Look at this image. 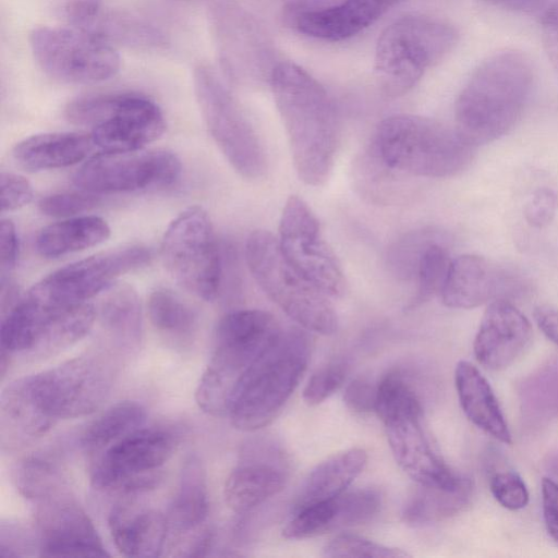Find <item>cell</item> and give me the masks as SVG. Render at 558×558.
I'll return each instance as SVG.
<instances>
[{
  "mask_svg": "<svg viewBox=\"0 0 558 558\" xmlns=\"http://www.w3.org/2000/svg\"><path fill=\"white\" fill-rule=\"evenodd\" d=\"M270 87L299 178L307 185H323L330 175L339 142L331 97L316 78L292 62L272 69Z\"/></svg>",
  "mask_w": 558,
  "mask_h": 558,
  "instance_id": "obj_1",
  "label": "cell"
},
{
  "mask_svg": "<svg viewBox=\"0 0 558 558\" xmlns=\"http://www.w3.org/2000/svg\"><path fill=\"white\" fill-rule=\"evenodd\" d=\"M349 372L345 360L337 359L316 369L303 390V399L308 405H317L333 395L344 383Z\"/></svg>",
  "mask_w": 558,
  "mask_h": 558,
  "instance_id": "obj_41",
  "label": "cell"
},
{
  "mask_svg": "<svg viewBox=\"0 0 558 558\" xmlns=\"http://www.w3.org/2000/svg\"><path fill=\"white\" fill-rule=\"evenodd\" d=\"M437 238L432 231H420L407 235L392 247L389 254L391 266L403 278L415 275L422 253Z\"/></svg>",
  "mask_w": 558,
  "mask_h": 558,
  "instance_id": "obj_42",
  "label": "cell"
},
{
  "mask_svg": "<svg viewBox=\"0 0 558 558\" xmlns=\"http://www.w3.org/2000/svg\"><path fill=\"white\" fill-rule=\"evenodd\" d=\"M376 413L384 423L395 460L418 485L451 486L463 477L451 471L432 445L415 391L392 398Z\"/></svg>",
  "mask_w": 558,
  "mask_h": 558,
  "instance_id": "obj_14",
  "label": "cell"
},
{
  "mask_svg": "<svg viewBox=\"0 0 558 558\" xmlns=\"http://www.w3.org/2000/svg\"><path fill=\"white\" fill-rule=\"evenodd\" d=\"M19 492L28 499L41 501L63 489V481L57 463L44 456H29L14 471Z\"/></svg>",
  "mask_w": 558,
  "mask_h": 558,
  "instance_id": "obj_36",
  "label": "cell"
},
{
  "mask_svg": "<svg viewBox=\"0 0 558 558\" xmlns=\"http://www.w3.org/2000/svg\"><path fill=\"white\" fill-rule=\"evenodd\" d=\"M531 337L525 315L506 299H497L484 312L473 342L474 355L487 369H505L523 353Z\"/></svg>",
  "mask_w": 558,
  "mask_h": 558,
  "instance_id": "obj_21",
  "label": "cell"
},
{
  "mask_svg": "<svg viewBox=\"0 0 558 558\" xmlns=\"http://www.w3.org/2000/svg\"><path fill=\"white\" fill-rule=\"evenodd\" d=\"M175 436L162 428L136 429L106 448L92 471L97 489H116L131 480L159 471L175 447Z\"/></svg>",
  "mask_w": 558,
  "mask_h": 558,
  "instance_id": "obj_18",
  "label": "cell"
},
{
  "mask_svg": "<svg viewBox=\"0 0 558 558\" xmlns=\"http://www.w3.org/2000/svg\"><path fill=\"white\" fill-rule=\"evenodd\" d=\"M292 513V518L282 530L286 538L302 539L337 529L335 498L303 507Z\"/></svg>",
  "mask_w": 558,
  "mask_h": 558,
  "instance_id": "obj_38",
  "label": "cell"
},
{
  "mask_svg": "<svg viewBox=\"0 0 558 558\" xmlns=\"http://www.w3.org/2000/svg\"><path fill=\"white\" fill-rule=\"evenodd\" d=\"M366 463L367 453L361 448H351L322 461L301 484L292 512L340 496L363 472Z\"/></svg>",
  "mask_w": 558,
  "mask_h": 558,
  "instance_id": "obj_26",
  "label": "cell"
},
{
  "mask_svg": "<svg viewBox=\"0 0 558 558\" xmlns=\"http://www.w3.org/2000/svg\"><path fill=\"white\" fill-rule=\"evenodd\" d=\"M161 257L168 272L186 291L205 301L217 298L222 258L204 208L191 206L170 222L162 239Z\"/></svg>",
  "mask_w": 558,
  "mask_h": 558,
  "instance_id": "obj_12",
  "label": "cell"
},
{
  "mask_svg": "<svg viewBox=\"0 0 558 558\" xmlns=\"http://www.w3.org/2000/svg\"><path fill=\"white\" fill-rule=\"evenodd\" d=\"M450 263L449 253L438 239L426 246L416 266L417 290L410 307H416L440 293Z\"/></svg>",
  "mask_w": 558,
  "mask_h": 558,
  "instance_id": "obj_37",
  "label": "cell"
},
{
  "mask_svg": "<svg viewBox=\"0 0 558 558\" xmlns=\"http://www.w3.org/2000/svg\"><path fill=\"white\" fill-rule=\"evenodd\" d=\"M403 0H344L338 4L307 10L295 17V27L306 36L341 41L374 24Z\"/></svg>",
  "mask_w": 558,
  "mask_h": 558,
  "instance_id": "obj_22",
  "label": "cell"
},
{
  "mask_svg": "<svg viewBox=\"0 0 558 558\" xmlns=\"http://www.w3.org/2000/svg\"><path fill=\"white\" fill-rule=\"evenodd\" d=\"M39 550L38 541L34 538L23 527L12 524H1L0 555L2 557H23L32 555V550Z\"/></svg>",
  "mask_w": 558,
  "mask_h": 558,
  "instance_id": "obj_47",
  "label": "cell"
},
{
  "mask_svg": "<svg viewBox=\"0 0 558 558\" xmlns=\"http://www.w3.org/2000/svg\"><path fill=\"white\" fill-rule=\"evenodd\" d=\"M288 472L282 449L274 441L257 440L229 474L225 500L234 512H248L284 488Z\"/></svg>",
  "mask_w": 558,
  "mask_h": 558,
  "instance_id": "obj_20",
  "label": "cell"
},
{
  "mask_svg": "<svg viewBox=\"0 0 558 558\" xmlns=\"http://www.w3.org/2000/svg\"><path fill=\"white\" fill-rule=\"evenodd\" d=\"M56 422L44 415L20 378L10 383L0 398V435L3 448H19L45 435Z\"/></svg>",
  "mask_w": 558,
  "mask_h": 558,
  "instance_id": "obj_28",
  "label": "cell"
},
{
  "mask_svg": "<svg viewBox=\"0 0 558 558\" xmlns=\"http://www.w3.org/2000/svg\"><path fill=\"white\" fill-rule=\"evenodd\" d=\"M454 385L466 417L496 440L510 445L511 434L497 397L477 367L469 361H459L454 369Z\"/></svg>",
  "mask_w": 558,
  "mask_h": 558,
  "instance_id": "obj_25",
  "label": "cell"
},
{
  "mask_svg": "<svg viewBox=\"0 0 558 558\" xmlns=\"http://www.w3.org/2000/svg\"><path fill=\"white\" fill-rule=\"evenodd\" d=\"M1 281L15 268L19 258V238L14 223L2 219L0 225Z\"/></svg>",
  "mask_w": 558,
  "mask_h": 558,
  "instance_id": "obj_49",
  "label": "cell"
},
{
  "mask_svg": "<svg viewBox=\"0 0 558 558\" xmlns=\"http://www.w3.org/2000/svg\"><path fill=\"white\" fill-rule=\"evenodd\" d=\"M278 242L288 262L322 292L333 298L344 293V275L323 236L319 221L295 195L283 207Z\"/></svg>",
  "mask_w": 558,
  "mask_h": 558,
  "instance_id": "obj_16",
  "label": "cell"
},
{
  "mask_svg": "<svg viewBox=\"0 0 558 558\" xmlns=\"http://www.w3.org/2000/svg\"><path fill=\"white\" fill-rule=\"evenodd\" d=\"M557 209V196L548 187L537 189L524 206V217L529 225L543 228L551 222Z\"/></svg>",
  "mask_w": 558,
  "mask_h": 558,
  "instance_id": "obj_46",
  "label": "cell"
},
{
  "mask_svg": "<svg viewBox=\"0 0 558 558\" xmlns=\"http://www.w3.org/2000/svg\"><path fill=\"white\" fill-rule=\"evenodd\" d=\"M146 420L145 409L135 401H121L105 410L82 435V446L88 451L109 447L138 429Z\"/></svg>",
  "mask_w": 558,
  "mask_h": 558,
  "instance_id": "obj_33",
  "label": "cell"
},
{
  "mask_svg": "<svg viewBox=\"0 0 558 558\" xmlns=\"http://www.w3.org/2000/svg\"><path fill=\"white\" fill-rule=\"evenodd\" d=\"M94 145L90 134L86 133H44L19 142L13 149V158L29 171L58 169L85 159Z\"/></svg>",
  "mask_w": 558,
  "mask_h": 558,
  "instance_id": "obj_27",
  "label": "cell"
},
{
  "mask_svg": "<svg viewBox=\"0 0 558 558\" xmlns=\"http://www.w3.org/2000/svg\"><path fill=\"white\" fill-rule=\"evenodd\" d=\"M29 46L40 69L68 84H94L110 80L120 69L118 51L101 36L76 26L38 27Z\"/></svg>",
  "mask_w": 558,
  "mask_h": 558,
  "instance_id": "obj_13",
  "label": "cell"
},
{
  "mask_svg": "<svg viewBox=\"0 0 558 558\" xmlns=\"http://www.w3.org/2000/svg\"><path fill=\"white\" fill-rule=\"evenodd\" d=\"M148 316L154 328L174 340H189L197 327L193 308L177 293L166 288L153 291L148 299Z\"/></svg>",
  "mask_w": 558,
  "mask_h": 558,
  "instance_id": "obj_35",
  "label": "cell"
},
{
  "mask_svg": "<svg viewBox=\"0 0 558 558\" xmlns=\"http://www.w3.org/2000/svg\"><path fill=\"white\" fill-rule=\"evenodd\" d=\"M369 147L391 169L426 178L461 172L475 150L456 126L414 114H395L383 120Z\"/></svg>",
  "mask_w": 558,
  "mask_h": 558,
  "instance_id": "obj_4",
  "label": "cell"
},
{
  "mask_svg": "<svg viewBox=\"0 0 558 558\" xmlns=\"http://www.w3.org/2000/svg\"><path fill=\"white\" fill-rule=\"evenodd\" d=\"M98 317L101 331L113 344L129 351L138 348L142 336L141 304L131 286L108 288Z\"/></svg>",
  "mask_w": 558,
  "mask_h": 558,
  "instance_id": "obj_30",
  "label": "cell"
},
{
  "mask_svg": "<svg viewBox=\"0 0 558 558\" xmlns=\"http://www.w3.org/2000/svg\"><path fill=\"white\" fill-rule=\"evenodd\" d=\"M512 282L505 271H499L484 257L464 254L451 259L439 294L446 306L469 310L511 290L515 284Z\"/></svg>",
  "mask_w": 558,
  "mask_h": 558,
  "instance_id": "obj_23",
  "label": "cell"
},
{
  "mask_svg": "<svg viewBox=\"0 0 558 558\" xmlns=\"http://www.w3.org/2000/svg\"><path fill=\"white\" fill-rule=\"evenodd\" d=\"M495 7L536 17L542 22L558 5V0H482Z\"/></svg>",
  "mask_w": 558,
  "mask_h": 558,
  "instance_id": "obj_50",
  "label": "cell"
},
{
  "mask_svg": "<svg viewBox=\"0 0 558 558\" xmlns=\"http://www.w3.org/2000/svg\"><path fill=\"white\" fill-rule=\"evenodd\" d=\"M405 175L388 167L371 147L354 169V182L361 194L384 204L397 203L398 198L410 193Z\"/></svg>",
  "mask_w": 558,
  "mask_h": 558,
  "instance_id": "obj_34",
  "label": "cell"
},
{
  "mask_svg": "<svg viewBox=\"0 0 558 558\" xmlns=\"http://www.w3.org/2000/svg\"><path fill=\"white\" fill-rule=\"evenodd\" d=\"M109 235L110 228L106 220L97 216H81L43 228L35 245L41 256L56 258L96 246Z\"/></svg>",
  "mask_w": 558,
  "mask_h": 558,
  "instance_id": "obj_31",
  "label": "cell"
},
{
  "mask_svg": "<svg viewBox=\"0 0 558 558\" xmlns=\"http://www.w3.org/2000/svg\"><path fill=\"white\" fill-rule=\"evenodd\" d=\"M533 84L530 59L517 50L484 60L460 92L456 129L474 147L506 134L520 119Z\"/></svg>",
  "mask_w": 558,
  "mask_h": 558,
  "instance_id": "obj_2",
  "label": "cell"
},
{
  "mask_svg": "<svg viewBox=\"0 0 558 558\" xmlns=\"http://www.w3.org/2000/svg\"><path fill=\"white\" fill-rule=\"evenodd\" d=\"M108 526L122 555L142 558L161 555L169 529L167 517L130 501H121L112 507Z\"/></svg>",
  "mask_w": 558,
  "mask_h": 558,
  "instance_id": "obj_24",
  "label": "cell"
},
{
  "mask_svg": "<svg viewBox=\"0 0 558 558\" xmlns=\"http://www.w3.org/2000/svg\"><path fill=\"white\" fill-rule=\"evenodd\" d=\"M544 45L547 54L558 73V7L554 9L542 22Z\"/></svg>",
  "mask_w": 558,
  "mask_h": 558,
  "instance_id": "obj_52",
  "label": "cell"
},
{
  "mask_svg": "<svg viewBox=\"0 0 558 558\" xmlns=\"http://www.w3.org/2000/svg\"><path fill=\"white\" fill-rule=\"evenodd\" d=\"M496 501L508 510L523 509L529 502V490L522 477L514 471L495 473L489 482Z\"/></svg>",
  "mask_w": 558,
  "mask_h": 558,
  "instance_id": "obj_44",
  "label": "cell"
},
{
  "mask_svg": "<svg viewBox=\"0 0 558 558\" xmlns=\"http://www.w3.org/2000/svg\"><path fill=\"white\" fill-rule=\"evenodd\" d=\"M377 385L374 386L367 378L359 377L345 388L343 401L347 407L357 413L375 411Z\"/></svg>",
  "mask_w": 558,
  "mask_h": 558,
  "instance_id": "obj_48",
  "label": "cell"
},
{
  "mask_svg": "<svg viewBox=\"0 0 558 558\" xmlns=\"http://www.w3.org/2000/svg\"><path fill=\"white\" fill-rule=\"evenodd\" d=\"M473 483L463 476L451 486L418 485L404 507L403 520L413 526L430 524L459 513L471 500Z\"/></svg>",
  "mask_w": 558,
  "mask_h": 558,
  "instance_id": "obj_32",
  "label": "cell"
},
{
  "mask_svg": "<svg viewBox=\"0 0 558 558\" xmlns=\"http://www.w3.org/2000/svg\"><path fill=\"white\" fill-rule=\"evenodd\" d=\"M245 259L262 290L302 328L325 336L337 331L338 317L327 295L288 262L270 232L248 235Z\"/></svg>",
  "mask_w": 558,
  "mask_h": 558,
  "instance_id": "obj_6",
  "label": "cell"
},
{
  "mask_svg": "<svg viewBox=\"0 0 558 558\" xmlns=\"http://www.w3.org/2000/svg\"><path fill=\"white\" fill-rule=\"evenodd\" d=\"M194 92L213 140L232 168L246 179H258L267 169L263 143L243 109L218 75L199 65Z\"/></svg>",
  "mask_w": 558,
  "mask_h": 558,
  "instance_id": "obj_11",
  "label": "cell"
},
{
  "mask_svg": "<svg viewBox=\"0 0 558 558\" xmlns=\"http://www.w3.org/2000/svg\"><path fill=\"white\" fill-rule=\"evenodd\" d=\"M280 330L275 317L262 310L225 315L217 325L213 355L197 385L198 393L214 403L230 402L242 374Z\"/></svg>",
  "mask_w": 558,
  "mask_h": 558,
  "instance_id": "obj_9",
  "label": "cell"
},
{
  "mask_svg": "<svg viewBox=\"0 0 558 558\" xmlns=\"http://www.w3.org/2000/svg\"><path fill=\"white\" fill-rule=\"evenodd\" d=\"M533 315L541 331L558 347V310L541 305L534 310Z\"/></svg>",
  "mask_w": 558,
  "mask_h": 558,
  "instance_id": "obj_53",
  "label": "cell"
},
{
  "mask_svg": "<svg viewBox=\"0 0 558 558\" xmlns=\"http://www.w3.org/2000/svg\"><path fill=\"white\" fill-rule=\"evenodd\" d=\"M337 507V529L364 524L379 511L381 496L373 488L344 492L335 498Z\"/></svg>",
  "mask_w": 558,
  "mask_h": 558,
  "instance_id": "obj_39",
  "label": "cell"
},
{
  "mask_svg": "<svg viewBox=\"0 0 558 558\" xmlns=\"http://www.w3.org/2000/svg\"><path fill=\"white\" fill-rule=\"evenodd\" d=\"M97 317L87 302L54 304L29 292L19 300L1 323V352L11 357L22 354L46 357L85 337Z\"/></svg>",
  "mask_w": 558,
  "mask_h": 558,
  "instance_id": "obj_7",
  "label": "cell"
},
{
  "mask_svg": "<svg viewBox=\"0 0 558 558\" xmlns=\"http://www.w3.org/2000/svg\"><path fill=\"white\" fill-rule=\"evenodd\" d=\"M113 377L108 361L83 355L20 380L37 409L57 422L95 412L109 398Z\"/></svg>",
  "mask_w": 558,
  "mask_h": 558,
  "instance_id": "obj_10",
  "label": "cell"
},
{
  "mask_svg": "<svg viewBox=\"0 0 558 558\" xmlns=\"http://www.w3.org/2000/svg\"><path fill=\"white\" fill-rule=\"evenodd\" d=\"M66 119L90 128V136L104 151L143 149L159 138L166 122L149 98L132 93L80 97L65 108Z\"/></svg>",
  "mask_w": 558,
  "mask_h": 558,
  "instance_id": "obj_8",
  "label": "cell"
},
{
  "mask_svg": "<svg viewBox=\"0 0 558 558\" xmlns=\"http://www.w3.org/2000/svg\"><path fill=\"white\" fill-rule=\"evenodd\" d=\"M208 513L205 469L201 460L193 456L182 466L179 485L168 510V527L177 536L197 531L206 526Z\"/></svg>",
  "mask_w": 558,
  "mask_h": 558,
  "instance_id": "obj_29",
  "label": "cell"
},
{
  "mask_svg": "<svg viewBox=\"0 0 558 558\" xmlns=\"http://www.w3.org/2000/svg\"><path fill=\"white\" fill-rule=\"evenodd\" d=\"M181 169L180 159L165 149L102 151L78 168L73 183L94 194L145 191L172 185Z\"/></svg>",
  "mask_w": 558,
  "mask_h": 558,
  "instance_id": "obj_15",
  "label": "cell"
},
{
  "mask_svg": "<svg viewBox=\"0 0 558 558\" xmlns=\"http://www.w3.org/2000/svg\"><path fill=\"white\" fill-rule=\"evenodd\" d=\"M99 202L100 198L97 194L82 191L48 195L40 199L38 206L46 216L63 218L88 211Z\"/></svg>",
  "mask_w": 558,
  "mask_h": 558,
  "instance_id": "obj_43",
  "label": "cell"
},
{
  "mask_svg": "<svg viewBox=\"0 0 558 558\" xmlns=\"http://www.w3.org/2000/svg\"><path fill=\"white\" fill-rule=\"evenodd\" d=\"M323 555L330 558H400L407 551L389 547L354 534H340L328 542Z\"/></svg>",
  "mask_w": 558,
  "mask_h": 558,
  "instance_id": "obj_40",
  "label": "cell"
},
{
  "mask_svg": "<svg viewBox=\"0 0 558 558\" xmlns=\"http://www.w3.org/2000/svg\"><path fill=\"white\" fill-rule=\"evenodd\" d=\"M1 211H13L33 199V186L27 179L12 172H1Z\"/></svg>",
  "mask_w": 558,
  "mask_h": 558,
  "instance_id": "obj_45",
  "label": "cell"
},
{
  "mask_svg": "<svg viewBox=\"0 0 558 558\" xmlns=\"http://www.w3.org/2000/svg\"><path fill=\"white\" fill-rule=\"evenodd\" d=\"M150 258V250L143 245L99 253L53 271L28 292L49 303H83L110 288L120 276L144 267Z\"/></svg>",
  "mask_w": 558,
  "mask_h": 558,
  "instance_id": "obj_17",
  "label": "cell"
},
{
  "mask_svg": "<svg viewBox=\"0 0 558 558\" xmlns=\"http://www.w3.org/2000/svg\"><path fill=\"white\" fill-rule=\"evenodd\" d=\"M310 354L305 331L281 329L238 380L228 409L232 425L255 432L270 424L298 387Z\"/></svg>",
  "mask_w": 558,
  "mask_h": 558,
  "instance_id": "obj_3",
  "label": "cell"
},
{
  "mask_svg": "<svg viewBox=\"0 0 558 558\" xmlns=\"http://www.w3.org/2000/svg\"><path fill=\"white\" fill-rule=\"evenodd\" d=\"M36 520L40 556H109L89 517L65 490L38 501Z\"/></svg>",
  "mask_w": 558,
  "mask_h": 558,
  "instance_id": "obj_19",
  "label": "cell"
},
{
  "mask_svg": "<svg viewBox=\"0 0 558 558\" xmlns=\"http://www.w3.org/2000/svg\"><path fill=\"white\" fill-rule=\"evenodd\" d=\"M543 517L549 536L558 544V483L542 480Z\"/></svg>",
  "mask_w": 558,
  "mask_h": 558,
  "instance_id": "obj_51",
  "label": "cell"
},
{
  "mask_svg": "<svg viewBox=\"0 0 558 558\" xmlns=\"http://www.w3.org/2000/svg\"><path fill=\"white\" fill-rule=\"evenodd\" d=\"M459 34L450 24L427 16H404L380 34L374 71L383 94L400 97L448 54Z\"/></svg>",
  "mask_w": 558,
  "mask_h": 558,
  "instance_id": "obj_5",
  "label": "cell"
}]
</instances>
